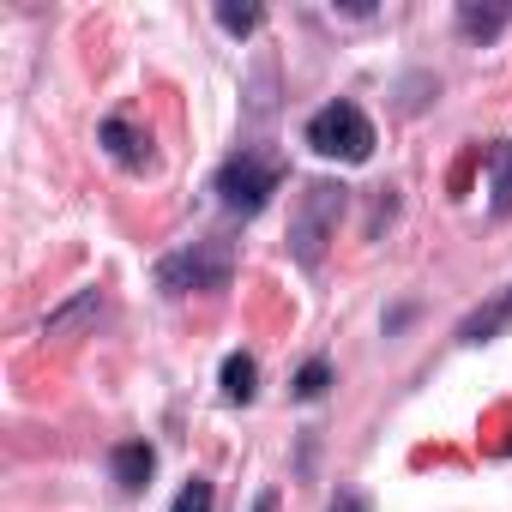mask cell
Returning <instances> with one entry per match:
<instances>
[{
  "label": "cell",
  "instance_id": "cell-1",
  "mask_svg": "<svg viewBox=\"0 0 512 512\" xmlns=\"http://www.w3.org/2000/svg\"><path fill=\"white\" fill-rule=\"evenodd\" d=\"M350 205V187L344 181H308L296 193V211H290V260L296 266H320L326 260V247L338 241V217Z\"/></svg>",
  "mask_w": 512,
  "mask_h": 512
},
{
  "label": "cell",
  "instance_id": "cell-2",
  "mask_svg": "<svg viewBox=\"0 0 512 512\" xmlns=\"http://www.w3.org/2000/svg\"><path fill=\"white\" fill-rule=\"evenodd\" d=\"M278 181H284V157H278V151L241 145V151L223 157V169H217V205H223L229 217H260L266 199L278 193Z\"/></svg>",
  "mask_w": 512,
  "mask_h": 512
},
{
  "label": "cell",
  "instance_id": "cell-3",
  "mask_svg": "<svg viewBox=\"0 0 512 512\" xmlns=\"http://www.w3.org/2000/svg\"><path fill=\"white\" fill-rule=\"evenodd\" d=\"M235 278V253H229V241H193V247H181V253H163L157 260V290L163 296H211V290H223Z\"/></svg>",
  "mask_w": 512,
  "mask_h": 512
},
{
  "label": "cell",
  "instance_id": "cell-4",
  "mask_svg": "<svg viewBox=\"0 0 512 512\" xmlns=\"http://www.w3.org/2000/svg\"><path fill=\"white\" fill-rule=\"evenodd\" d=\"M308 145L320 157H338V163H368L374 157V121L362 115V103L338 97V103L308 115Z\"/></svg>",
  "mask_w": 512,
  "mask_h": 512
},
{
  "label": "cell",
  "instance_id": "cell-5",
  "mask_svg": "<svg viewBox=\"0 0 512 512\" xmlns=\"http://www.w3.org/2000/svg\"><path fill=\"white\" fill-rule=\"evenodd\" d=\"M506 326H512V284H506L500 296H488L482 308H470V314L458 320V344H470V350H476V344H494V338H500Z\"/></svg>",
  "mask_w": 512,
  "mask_h": 512
},
{
  "label": "cell",
  "instance_id": "cell-6",
  "mask_svg": "<svg viewBox=\"0 0 512 512\" xmlns=\"http://www.w3.org/2000/svg\"><path fill=\"white\" fill-rule=\"evenodd\" d=\"M103 145H109V157H115L121 169H145V163H151V133H139L127 115H109V121H103Z\"/></svg>",
  "mask_w": 512,
  "mask_h": 512
},
{
  "label": "cell",
  "instance_id": "cell-7",
  "mask_svg": "<svg viewBox=\"0 0 512 512\" xmlns=\"http://www.w3.org/2000/svg\"><path fill=\"white\" fill-rule=\"evenodd\" d=\"M482 169H488V205H494V217H512V139H488L482 145Z\"/></svg>",
  "mask_w": 512,
  "mask_h": 512
},
{
  "label": "cell",
  "instance_id": "cell-8",
  "mask_svg": "<svg viewBox=\"0 0 512 512\" xmlns=\"http://www.w3.org/2000/svg\"><path fill=\"white\" fill-rule=\"evenodd\" d=\"M109 470H115V482H121L127 494H139V488L151 482V470H157V452H151V440H121V446L109 452Z\"/></svg>",
  "mask_w": 512,
  "mask_h": 512
},
{
  "label": "cell",
  "instance_id": "cell-9",
  "mask_svg": "<svg viewBox=\"0 0 512 512\" xmlns=\"http://www.w3.org/2000/svg\"><path fill=\"white\" fill-rule=\"evenodd\" d=\"M253 392H260V362H253L247 350H229L223 356V398L229 404H253Z\"/></svg>",
  "mask_w": 512,
  "mask_h": 512
},
{
  "label": "cell",
  "instance_id": "cell-10",
  "mask_svg": "<svg viewBox=\"0 0 512 512\" xmlns=\"http://www.w3.org/2000/svg\"><path fill=\"white\" fill-rule=\"evenodd\" d=\"M506 7H476V0H464V7H458V31L470 37V43H494L500 31H506Z\"/></svg>",
  "mask_w": 512,
  "mask_h": 512
},
{
  "label": "cell",
  "instance_id": "cell-11",
  "mask_svg": "<svg viewBox=\"0 0 512 512\" xmlns=\"http://www.w3.org/2000/svg\"><path fill=\"white\" fill-rule=\"evenodd\" d=\"M97 308H103V296H97V290H85L79 302H67L61 314H49V320H43V332H49V338H67V332H73V326H85Z\"/></svg>",
  "mask_w": 512,
  "mask_h": 512
},
{
  "label": "cell",
  "instance_id": "cell-12",
  "mask_svg": "<svg viewBox=\"0 0 512 512\" xmlns=\"http://www.w3.org/2000/svg\"><path fill=\"white\" fill-rule=\"evenodd\" d=\"M326 386H332V362H326V356H308V362H302V374L290 380V392H296V398H320Z\"/></svg>",
  "mask_w": 512,
  "mask_h": 512
},
{
  "label": "cell",
  "instance_id": "cell-13",
  "mask_svg": "<svg viewBox=\"0 0 512 512\" xmlns=\"http://www.w3.org/2000/svg\"><path fill=\"white\" fill-rule=\"evenodd\" d=\"M211 506H217V488L205 476H193V482H181V494H175L169 512H211Z\"/></svg>",
  "mask_w": 512,
  "mask_h": 512
},
{
  "label": "cell",
  "instance_id": "cell-14",
  "mask_svg": "<svg viewBox=\"0 0 512 512\" xmlns=\"http://www.w3.org/2000/svg\"><path fill=\"white\" fill-rule=\"evenodd\" d=\"M260 7H217V25L229 31V37H247V31H260Z\"/></svg>",
  "mask_w": 512,
  "mask_h": 512
},
{
  "label": "cell",
  "instance_id": "cell-15",
  "mask_svg": "<svg viewBox=\"0 0 512 512\" xmlns=\"http://www.w3.org/2000/svg\"><path fill=\"white\" fill-rule=\"evenodd\" d=\"M332 512H368V494H356V488H350V494H338V500H332Z\"/></svg>",
  "mask_w": 512,
  "mask_h": 512
},
{
  "label": "cell",
  "instance_id": "cell-16",
  "mask_svg": "<svg viewBox=\"0 0 512 512\" xmlns=\"http://www.w3.org/2000/svg\"><path fill=\"white\" fill-rule=\"evenodd\" d=\"M253 512H278V494H272V488H266V494H260V500H253Z\"/></svg>",
  "mask_w": 512,
  "mask_h": 512
}]
</instances>
